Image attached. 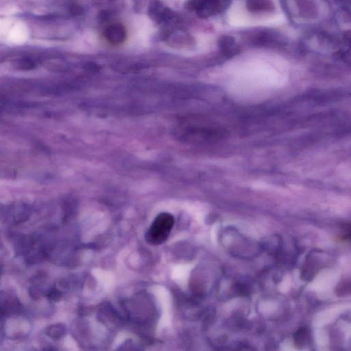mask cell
<instances>
[{"mask_svg": "<svg viewBox=\"0 0 351 351\" xmlns=\"http://www.w3.org/2000/svg\"><path fill=\"white\" fill-rule=\"evenodd\" d=\"M107 37L112 42H119L124 38V32L119 26H112L107 32Z\"/></svg>", "mask_w": 351, "mask_h": 351, "instance_id": "5b68a950", "label": "cell"}, {"mask_svg": "<svg viewBox=\"0 0 351 351\" xmlns=\"http://www.w3.org/2000/svg\"><path fill=\"white\" fill-rule=\"evenodd\" d=\"M309 332L306 328L299 329L294 335V342L297 348H303L308 342Z\"/></svg>", "mask_w": 351, "mask_h": 351, "instance_id": "277c9868", "label": "cell"}, {"mask_svg": "<svg viewBox=\"0 0 351 351\" xmlns=\"http://www.w3.org/2000/svg\"><path fill=\"white\" fill-rule=\"evenodd\" d=\"M64 333V329L61 325H53L51 327H49L46 331V334L54 339V340H56V339L60 338Z\"/></svg>", "mask_w": 351, "mask_h": 351, "instance_id": "8992f818", "label": "cell"}, {"mask_svg": "<svg viewBox=\"0 0 351 351\" xmlns=\"http://www.w3.org/2000/svg\"><path fill=\"white\" fill-rule=\"evenodd\" d=\"M10 23L6 20L0 19V36L8 31Z\"/></svg>", "mask_w": 351, "mask_h": 351, "instance_id": "9c48e42d", "label": "cell"}, {"mask_svg": "<svg viewBox=\"0 0 351 351\" xmlns=\"http://www.w3.org/2000/svg\"><path fill=\"white\" fill-rule=\"evenodd\" d=\"M29 37L28 29L24 23L19 22L14 25L8 34V41L15 45H21L26 43Z\"/></svg>", "mask_w": 351, "mask_h": 351, "instance_id": "3957f363", "label": "cell"}, {"mask_svg": "<svg viewBox=\"0 0 351 351\" xmlns=\"http://www.w3.org/2000/svg\"><path fill=\"white\" fill-rule=\"evenodd\" d=\"M174 224L172 215L168 213H160L146 233V241L154 246L164 243L168 238Z\"/></svg>", "mask_w": 351, "mask_h": 351, "instance_id": "6da1fadb", "label": "cell"}, {"mask_svg": "<svg viewBox=\"0 0 351 351\" xmlns=\"http://www.w3.org/2000/svg\"><path fill=\"white\" fill-rule=\"evenodd\" d=\"M229 4L230 0H194L193 6L200 16L207 18L224 11Z\"/></svg>", "mask_w": 351, "mask_h": 351, "instance_id": "7a4b0ae2", "label": "cell"}, {"mask_svg": "<svg viewBox=\"0 0 351 351\" xmlns=\"http://www.w3.org/2000/svg\"><path fill=\"white\" fill-rule=\"evenodd\" d=\"M60 293L59 292H58V290H56V289H53V290H50V291H49L48 295H47V297L50 300H58V299L60 298Z\"/></svg>", "mask_w": 351, "mask_h": 351, "instance_id": "ba28073f", "label": "cell"}, {"mask_svg": "<svg viewBox=\"0 0 351 351\" xmlns=\"http://www.w3.org/2000/svg\"><path fill=\"white\" fill-rule=\"evenodd\" d=\"M249 6L255 11L265 10L269 7V0H250Z\"/></svg>", "mask_w": 351, "mask_h": 351, "instance_id": "52a82bcc", "label": "cell"}]
</instances>
